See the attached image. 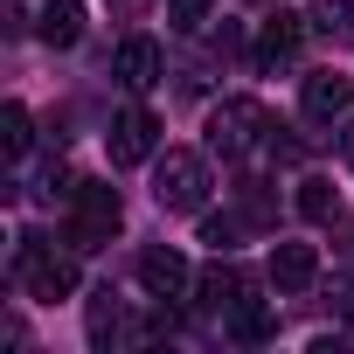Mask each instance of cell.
<instances>
[{
	"label": "cell",
	"mask_w": 354,
	"mask_h": 354,
	"mask_svg": "<svg viewBox=\"0 0 354 354\" xmlns=\"http://www.w3.org/2000/svg\"><path fill=\"white\" fill-rule=\"evenodd\" d=\"M70 243L77 250H97V243H111L118 236V223H125V209H118V188H104V181H77L70 188Z\"/></svg>",
	"instance_id": "cell-1"
},
{
	"label": "cell",
	"mask_w": 354,
	"mask_h": 354,
	"mask_svg": "<svg viewBox=\"0 0 354 354\" xmlns=\"http://www.w3.org/2000/svg\"><path fill=\"white\" fill-rule=\"evenodd\" d=\"M153 202L174 209V216H195V209L209 202V167H202V153H181V146H174V153L153 167Z\"/></svg>",
	"instance_id": "cell-2"
},
{
	"label": "cell",
	"mask_w": 354,
	"mask_h": 354,
	"mask_svg": "<svg viewBox=\"0 0 354 354\" xmlns=\"http://www.w3.org/2000/svg\"><path fill=\"white\" fill-rule=\"evenodd\" d=\"M264 132H271V118H264V104H257V97H223V104L209 111V146H216L223 160L250 153Z\"/></svg>",
	"instance_id": "cell-3"
},
{
	"label": "cell",
	"mask_w": 354,
	"mask_h": 354,
	"mask_svg": "<svg viewBox=\"0 0 354 354\" xmlns=\"http://www.w3.org/2000/svg\"><path fill=\"white\" fill-rule=\"evenodd\" d=\"M15 271H21V285H28L35 299H49V306L77 292V264H70V257H56L42 236H21V243H15Z\"/></svg>",
	"instance_id": "cell-4"
},
{
	"label": "cell",
	"mask_w": 354,
	"mask_h": 354,
	"mask_svg": "<svg viewBox=\"0 0 354 354\" xmlns=\"http://www.w3.org/2000/svg\"><path fill=\"white\" fill-rule=\"evenodd\" d=\"M153 139H160V118L153 111H118L111 118V167H139V160H153Z\"/></svg>",
	"instance_id": "cell-5"
},
{
	"label": "cell",
	"mask_w": 354,
	"mask_h": 354,
	"mask_svg": "<svg viewBox=\"0 0 354 354\" xmlns=\"http://www.w3.org/2000/svg\"><path fill=\"white\" fill-rule=\"evenodd\" d=\"M299 104H306V118H313V125H333L340 111H354V77H340V70H313Z\"/></svg>",
	"instance_id": "cell-6"
},
{
	"label": "cell",
	"mask_w": 354,
	"mask_h": 354,
	"mask_svg": "<svg viewBox=\"0 0 354 354\" xmlns=\"http://www.w3.org/2000/svg\"><path fill=\"white\" fill-rule=\"evenodd\" d=\"M139 285H146L153 299H181L195 278H188V257H181V250H167V243H160V250L139 257Z\"/></svg>",
	"instance_id": "cell-7"
},
{
	"label": "cell",
	"mask_w": 354,
	"mask_h": 354,
	"mask_svg": "<svg viewBox=\"0 0 354 354\" xmlns=\"http://www.w3.org/2000/svg\"><path fill=\"white\" fill-rule=\"evenodd\" d=\"M299 42H306V15H271V21L257 28V63L278 70V63L299 56Z\"/></svg>",
	"instance_id": "cell-8"
},
{
	"label": "cell",
	"mask_w": 354,
	"mask_h": 354,
	"mask_svg": "<svg viewBox=\"0 0 354 354\" xmlns=\"http://www.w3.org/2000/svg\"><path fill=\"white\" fill-rule=\"evenodd\" d=\"M111 77H118L125 91H153V84H160V42H146V35H132V42L118 49V63H111Z\"/></svg>",
	"instance_id": "cell-9"
},
{
	"label": "cell",
	"mask_w": 354,
	"mask_h": 354,
	"mask_svg": "<svg viewBox=\"0 0 354 354\" xmlns=\"http://www.w3.org/2000/svg\"><path fill=\"white\" fill-rule=\"evenodd\" d=\"M313 278H319V257H313V243H278V250H271V285L299 292V285H313Z\"/></svg>",
	"instance_id": "cell-10"
},
{
	"label": "cell",
	"mask_w": 354,
	"mask_h": 354,
	"mask_svg": "<svg viewBox=\"0 0 354 354\" xmlns=\"http://www.w3.org/2000/svg\"><path fill=\"white\" fill-rule=\"evenodd\" d=\"M35 35H42L49 49H70V42L84 35V8H77V0H42V21H35Z\"/></svg>",
	"instance_id": "cell-11"
},
{
	"label": "cell",
	"mask_w": 354,
	"mask_h": 354,
	"mask_svg": "<svg viewBox=\"0 0 354 354\" xmlns=\"http://www.w3.org/2000/svg\"><path fill=\"white\" fill-rule=\"evenodd\" d=\"M202 299H209L216 313H236V306L250 299V285H243V278H236L230 264H216V271H202Z\"/></svg>",
	"instance_id": "cell-12"
},
{
	"label": "cell",
	"mask_w": 354,
	"mask_h": 354,
	"mask_svg": "<svg viewBox=\"0 0 354 354\" xmlns=\"http://www.w3.org/2000/svg\"><path fill=\"white\" fill-rule=\"evenodd\" d=\"M299 216L306 223H333L340 216V188L333 181H299Z\"/></svg>",
	"instance_id": "cell-13"
},
{
	"label": "cell",
	"mask_w": 354,
	"mask_h": 354,
	"mask_svg": "<svg viewBox=\"0 0 354 354\" xmlns=\"http://www.w3.org/2000/svg\"><path fill=\"white\" fill-rule=\"evenodd\" d=\"M111 340H125V326H118V292L104 285L91 306V347H111Z\"/></svg>",
	"instance_id": "cell-14"
},
{
	"label": "cell",
	"mask_w": 354,
	"mask_h": 354,
	"mask_svg": "<svg viewBox=\"0 0 354 354\" xmlns=\"http://www.w3.org/2000/svg\"><path fill=\"white\" fill-rule=\"evenodd\" d=\"M230 333H236V340H271V333H278V319H271V306L243 299V306L230 313Z\"/></svg>",
	"instance_id": "cell-15"
},
{
	"label": "cell",
	"mask_w": 354,
	"mask_h": 354,
	"mask_svg": "<svg viewBox=\"0 0 354 354\" xmlns=\"http://www.w3.org/2000/svg\"><path fill=\"white\" fill-rule=\"evenodd\" d=\"M28 139H35V132H28V111H21V104H0V146L21 160V153H28Z\"/></svg>",
	"instance_id": "cell-16"
},
{
	"label": "cell",
	"mask_w": 354,
	"mask_h": 354,
	"mask_svg": "<svg viewBox=\"0 0 354 354\" xmlns=\"http://www.w3.org/2000/svg\"><path fill=\"white\" fill-rule=\"evenodd\" d=\"M167 21L174 28H202L209 21V0H167Z\"/></svg>",
	"instance_id": "cell-17"
},
{
	"label": "cell",
	"mask_w": 354,
	"mask_h": 354,
	"mask_svg": "<svg viewBox=\"0 0 354 354\" xmlns=\"http://www.w3.org/2000/svg\"><path fill=\"white\" fill-rule=\"evenodd\" d=\"M202 243L230 250V243H236V216H202Z\"/></svg>",
	"instance_id": "cell-18"
},
{
	"label": "cell",
	"mask_w": 354,
	"mask_h": 354,
	"mask_svg": "<svg viewBox=\"0 0 354 354\" xmlns=\"http://www.w3.org/2000/svg\"><path fill=\"white\" fill-rule=\"evenodd\" d=\"M333 299H340V313H354V278H333Z\"/></svg>",
	"instance_id": "cell-19"
},
{
	"label": "cell",
	"mask_w": 354,
	"mask_h": 354,
	"mask_svg": "<svg viewBox=\"0 0 354 354\" xmlns=\"http://www.w3.org/2000/svg\"><path fill=\"white\" fill-rule=\"evenodd\" d=\"M340 160H347V167H354V132H347V139H340Z\"/></svg>",
	"instance_id": "cell-20"
}]
</instances>
